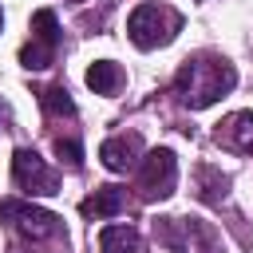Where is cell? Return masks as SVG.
<instances>
[{
	"instance_id": "obj_6",
	"label": "cell",
	"mask_w": 253,
	"mask_h": 253,
	"mask_svg": "<svg viewBox=\"0 0 253 253\" xmlns=\"http://www.w3.org/2000/svg\"><path fill=\"white\" fill-rule=\"evenodd\" d=\"M174 186H178V158L170 146H154L138 166V190L146 202H162L174 194Z\"/></svg>"
},
{
	"instance_id": "obj_10",
	"label": "cell",
	"mask_w": 253,
	"mask_h": 253,
	"mask_svg": "<svg viewBox=\"0 0 253 253\" xmlns=\"http://www.w3.org/2000/svg\"><path fill=\"white\" fill-rule=\"evenodd\" d=\"M194 186H198V198H202L206 206H221V202L229 198V174H221V170L210 166V162H202V166L194 170Z\"/></svg>"
},
{
	"instance_id": "obj_13",
	"label": "cell",
	"mask_w": 253,
	"mask_h": 253,
	"mask_svg": "<svg viewBox=\"0 0 253 253\" xmlns=\"http://www.w3.org/2000/svg\"><path fill=\"white\" fill-rule=\"evenodd\" d=\"M138 249V229L134 225H103L99 229V253H134Z\"/></svg>"
},
{
	"instance_id": "obj_3",
	"label": "cell",
	"mask_w": 253,
	"mask_h": 253,
	"mask_svg": "<svg viewBox=\"0 0 253 253\" xmlns=\"http://www.w3.org/2000/svg\"><path fill=\"white\" fill-rule=\"evenodd\" d=\"M182 32V16L166 4H138L130 16H126V36L138 51H154V47H166L174 36Z\"/></svg>"
},
{
	"instance_id": "obj_4",
	"label": "cell",
	"mask_w": 253,
	"mask_h": 253,
	"mask_svg": "<svg viewBox=\"0 0 253 253\" xmlns=\"http://www.w3.org/2000/svg\"><path fill=\"white\" fill-rule=\"evenodd\" d=\"M0 217L12 221V229L28 241V245H43V241H67L59 213L36 206V202H20V198H0Z\"/></svg>"
},
{
	"instance_id": "obj_15",
	"label": "cell",
	"mask_w": 253,
	"mask_h": 253,
	"mask_svg": "<svg viewBox=\"0 0 253 253\" xmlns=\"http://www.w3.org/2000/svg\"><path fill=\"white\" fill-rule=\"evenodd\" d=\"M55 154H59L71 170H79V166H83V146H79L75 138H55Z\"/></svg>"
},
{
	"instance_id": "obj_9",
	"label": "cell",
	"mask_w": 253,
	"mask_h": 253,
	"mask_svg": "<svg viewBox=\"0 0 253 253\" xmlns=\"http://www.w3.org/2000/svg\"><path fill=\"white\" fill-rule=\"evenodd\" d=\"M217 142H225L229 150L237 154H253V111H237L221 123L217 130Z\"/></svg>"
},
{
	"instance_id": "obj_5",
	"label": "cell",
	"mask_w": 253,
	"mask_h": 253,
	"mask_svg": "<svg viewBox=\"0 0 253 253\" xmlns=\"http://www.w3.org/2000/svg\"><path fill=\"white\" fill-rule=\"evenodd\" d=\"M55 47H59V20L51 8H40L32 16V40L20 47V63L28 71H43L55 63Z\"/></svg>"
},
{
	"instance_id": "obj_14",
	"label": "cell",
	"mask_w": 253,
	"mask_h": 253,
	"mask_svg": "<svg viewBox=\"0 0 253 253\" xmlns=\"http://www.w3.org/2000/svg\"><path fill=\"white\" fill-rule=\"evenodd\" d=\"M40 103H43V111H47V115H75V103H71V95H67V87H63V83L43 87V91H40Z\"/></svg>"
},
{
	"instance_id": "obj_2",
	"label": "cell",
	"mask_w": 253,
	"mask_h": 253,
	"mask_svg": "<svg viewBox=\"0 0 253 253\" xmlns=\"http://www.w3.org/2000/svg\"><path fill=\"white\" fill-rule=\"evenodd\" d=\"M154 241L166 245L170 253H225L217 229L202 217H158Z\"/></svg>"
},
{
	"instance_id": "obj_16",
	"label": "cell",
	"mask_w": 253,
	"mask_h": 253,
	"mask_svg": "<svg viewBox=\"0 0 253 253\" xmlns=\"http://www.w3.org/2000/svg\"><path fill=\"white\" fill-rule=\"evenodd\" d=\"M0 28H4V12H0Z\"/></svg>"
},
{
	"instance_id": "obj_8",
	"label": "cell",
	"mask_w": 253,
	"mask_h": 253,
	"mask_svg": "<svg viewBox=\"0 0 253 253\" xmlns=\"http://www.w3.org/2000/svg\"><path fill=\"white\" fill-rule=\"evenodd\" d=\"M138 154H142V138H138L134 130H130V134H111V138L99 146V158H103V166H107L111 174H126V170H134Z\"/></svg>"
},
{
	"instance_id": "obj_11",
	"label": "cell",
	"mask_w": 253,
	"mask_h": 253,
	"mask_svg": "<svg viewBox=\"0 0 253 253\" xmlns=\"http://www.w3.org/2000/svg\"><path fill=\"white\" fill-rule=\"evenodd\" d=\"M123 206H126V198H123L119 186H99L91 198H83L79 213H83V217H119Z\"/></svg>"
},
{
	"instance_id": "obj_1",
	"label": "cell",
	"mask_w": 253,
	"mask_h": 253,
	"mask_svg": "<svg viewBox=\"0 0 253 253\" xmlns=\"http://www.w3.org/2000/svg\"><path fill=\"white\" fill-rule=\"evenodd\" d=\"M237 87V67L221 55H194L178 67L174 75V91L190 111H206L217 99H225Z\"/></svg>"
},
{
	"instance_id": "obj_12",
	"label": "cell",
	"mask_w": 253,
	"mask_h": 253,
	"mask_svg": "<svg viewBox=\"0 0 253 253\" xmlns=\"http://www.w3.org/2000/svg\"><path fill=\"white\" fill-rule=\"evenodd\" d=\"M83 79H87V87H91L95 95H115V91L123 87V67H119L115 59H95Z\"/></svg>"
},
{
	"instance_id": "obj_7",
	"label": "cell",
	"mask_w": 253,
	"mask_h": 253,
	"mask_svg": "<svg viewBox=\"0 0 253 253\" xmlns=\"http://www.w3.org/2000/svg\"><path fill=\"white\" fill-rule=\"evenodd\" d=\"M12 178H16V186H20L24 194H36V198L59 194V174H55L36 150H28V146H20V150L12 154Z\"/></svg>"
}]
</instances>
